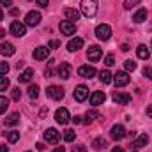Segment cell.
I'll return each mask as SVG.
<instances>
[{
  "mask_svg": "<svg viewBox=\"0 0 152 152\" xmlns=\"http://www.w3.org/2000/svg\"><path fill=\"white\" fill-rule=\"evenodd\" d=\"M136 55H138V58L147 60V58H149V55H151V50H149L145 44H140V46L136 48Z\"/></svg>",
  "mask_w": 152,
  "mask_h": 152,
  "instance_id": "ffe728a7",
  "label": "cell"
},
{
  "mask_svg": "<svg viewBox=\"0 0 152 152\" xmlns=\"http://www.w3.org/2000/svg\"><path fill=\"white\" fill-rule=\"evenodd\" d=\"M37 2V5H41V7H48V4H50V0H36Z\"/></svg>",
  "mask_w": 152,
  "mask_h": 152,
  "instance_id": "60d3db41",
  "label": "cell"
},
{
  "mask_svg": "<svg viewBox=\"0 0 152 152\" xmlns=\"http://www.w3.org/2000/svg\"><path fill=\"white\" fill-rule=\"evenodd\" d=\"M73 152H87V147L85 145H78V147L73 149Z\"/></svg>",
  "mask_w": 152,
  "mask_h": 152,
  "instance_id": "ab89813d",
  "label": "cell"
},
{
  "mask_svg": "<svg viewBox=\"0 0 152 152\" xmlns=\"http://www.w3.org/2000/svg\"><path fill=\"white\" fill-rule=\"evenodd\" d=\"M57 75H58V78H62V80H67L71 76V66L67 62H62L58 66V69H57Z\"/></svg>",
  "mask_w": 152,
  "mask_h": 152,
  "instance_id": "9a60e30c",
  "label": "cell"
},
{
  "mask_svg": "<svg viewBox=\"0 0 152 152\" xmlns=\"http://www.w3.org/2000/svg\"><path fill=\"white\" fill-rule=\"evenodd\" d=\"M142 0H124V7L126 9H131L133 5H136V4H140Z\"/></svg>",
  "mask_w": 152,
  "mask_h": 152,
  "instance_id": "8d00e7d4",
  "label": "cell"
},
{
  "mask_svg": "<svg viewBox=\"0 0 152 152\" xmlns=\"http://www.w3.org/2000/svg\"><path fill=\"white\" fill-rule=\"evenodd\" d=\"M104 64H106V66H113V64H115V57L112 55V53L104 57Z\"/></svg>",
  "mask_w": 152,
  "mask_h": 152,
  "instance_id": "74e56055",
  "label": "cell"
},
{
  "mask_svg": "<svg viewBox=\"0 0 152 152\" xmlns=\"http://www.w3.org/2000/svg\"><path fill=\"white\" fill-rule=\"evenodd\" d=\"M96 118H101V113H99L97 110H88V112L85 113V120H83V124H90V122H94Z\"/></svg>",
  "mask_w": 152,
  "mask_h": 152,
  "instance_id": "603a6c76",
  "label": "cell"
},
{
  "mask_svg": "<svg viewBox=\"0 0 152 152\" xmlns=\"http://www.w3.org/2000/svg\"><path fill=\"white\" fill-rule=\"evenodd\" d=\"M9 73V64L7 62H0V76H5Z\"/></svg>",
  "mask_w": 152,
  "mask_h": 152,
  "instance_id": "e575fe53",
  "label": "cell"
},
{
  "mask_svg": "<svg viewBox=\"0 0 152 152\" xmlns=\"http://www.w3.org/2000/svg\"><path fill=\"white\" fill-rule=\"evenodd\" d=\"M0 152H9V149L5 145H0Z\"/></svg>",
  "mask_w": 152,
  "mask_h": 152,
  "instance_id": "7dc6e473",
  "label": "cell"
},
{
  "mask_svg": "<svg viewBox=\"0 0 152 152\" xmlns=\"http://www.w3.org/2000/svg\"><path fill=\"white\" fill-rule=\"evenodd\" d=\"M46 96L51 97V99H55V101H60L64 97V88L58 87V85H51V87L46 88Z\"/></svg>",
  "mask_w": 152,
  "mask_h": 152,
  "instance_id": "277c9868",
  "label": "cell"
},
{
  "mask_svg": "<svg viewBox=\"0 0 152 152\" xmlns=\"http://www.w3.org/2000/svg\"><path fill=\"white\" fill-rule=\"evenodd\" d=\"M97 12V0H81V14L87 18L96 16Z\"/></svg>",
  "mask_w": 152,
  "mask_h": 152,
  "instance_id": "6da1fadb",
  "label": "cell"
},
{
  "mask_svg": "<svg viewBox=\"0 0 152 152\" xmlns=\"http://www.w3.org/2000/svg\"><path fill=\"white\" fill-rule=\"evenodd\" d=\"M11 97H12L14 101H20V97H21V90H20V88H12V90H11Z\"/></svg>",
  "mask_w": 152,
  "mask_h": 152,
  "instance_id": "d590c367",
  "label": "cell"
},
{
  "mask_svg": "<svg viewBox=\"0 0 152 152\" xmlns=\"http://www.w3.org/2000/svg\"><path fill=\"white\" fill-rule=\"evenodd\" d=\"M127 50H129V44L124 42V44H122V51H127Z\"/></svg>",
  "mask_w": 152,
  "mask_h": 152,
  "instance_id": "c3c4849f",
  "label": "cell"
},
{
  "mask_svg": "<svg viewBox=\"0 0 152 152\" xmlns=\"http://www.w3.org/2000/svg\"><path fill=\"white\" fill-rule=\"evenodd\" d=\"M96 36H97L99 41H108V39L112 37V27L106 25V23L99 25V27L96 28Z\"/></svg>",
  "mask_w": 152,
  "mask_h": 152,
  "instance_id": "7a4b0ae2",
  "label": "cell"
},
{
  "mask_svg": "<svg viewBox=\"0 0 152 152\" xmlns=\"http://www.w3.org/2000/svg\"><path fill=\"white\" fill-rule=\"evenodd\" d=\"M73 122H75V124H81L83 120H81V117H78V115H76V117H73Z\"/></svg>",
  "mask_w": 152,
  "mask_h": 152,
  "instance_id": "ee69618b",
  "label": "cell"
},
{
  "mask_svg": "<svg viewBox=\"0 0 152 152\" xmlns=\"http://www.w3.org/2000/svg\"><path fill=\"white\" fill-rule=\"evenodd\" d=\"M9 30H11L12 36H16V37H23V36L27 34V25L21 23V21H12Z\"/></svg>",
  "mask_w": 152,
  "mask_h": 152,
  "instance_id": "3957f363",
  "label": "cell"
},
{
  "mask_svg": "<svg viewBox=\"0 0 152 152\" xmlns=\"http://www.w3.org/2000/svg\"><path fill=\"white\" fill-rule=\"evenodd\" d=\"M18 140H20V133L18 131H9L7 133V142L9 143H16Z\"/></svg>",
  "mask_w": 152,
  "mask_h": 152,
  "instance_id": "f1b7e54d",
  "label": "cell"
},
{
  "mask_svg": "<svg viewBox=\"0 0 152 152\" xmlns=\"http://www.w3.org/2000/svg\"><path fill=\"white\" fill-rule=\"evenodd\" d=\"M81 46H83V39L81 37H75L67 42V50H69V51H78Z\"/></svg>",
  "mask_w": 152,
  "mask_h": 152,
  "instance_id": "d6986e66",
  "label": "cell"
},
{
  "mask_svg": "<svg viewBox=\"0 0 152 152\" xmlns=\"http://www.w3.org/2000/svg\"><path fill=\"white\" fill-rule=\"evenodd\" d=\"M4 20V12H2V9H0V21Z\"/></svg>",
  "mask_w": 152,
  "mask_h": 152,
  "instance_id": "db71d44e",
  "label": "cell"
},
{
  "mask_svg": "<svg viewBox=\"0 0 152 152\" xmlns=\"http://www.w3.org/2000/svg\"><path fill=\"white\" fill-rule=\"evenodd\" d=\"M36 147H37V151H44V145H42V143H37Z\"/></svg>",
  "mask_w": 152,
  "mask_h": 152,
  "instance_id": "f907efd6",
  "label": "cell"
},
{
  "mask_svg": "<svg viewBox=\"0 0 152 152\" xmlns=\"http://www.w3.org/2000/svg\"><path fill=\"white\" fill-rule=\"evenodd\" d=\"M58 46H60L58 41H50V44H48V48H58Z\"/></svg>",
  "mask_w": 152,
  "mask_h": 152,
  "instance_id": "b9f144b4",
  "label": "cell"
},
{
  "mask_svg": "<svg viewBox=\"0 0 152 152\" xmlns=\"http://www.w3.org/2000/svg\"><path fill=\"white\" fill-rule=\"evenodd\" d=\"M87 97H88V87L87 85H78L75 90V99L78 103H83Z\"/></svg>",
  "mask_w": 152,
  "mask_h": 152,
  "instance_id": "30bf717a",
  "label": "cell"
},
{
  "mask_svg": "<svg viewBox=\"0 0 152 152\" xmlns=\"http://www.w3.org/2000/svg\"><path fill=\"white\" fill-rule=\"evenodd\" d=\"M41 23V12L39 11H30L27 16H25V25L28 27H37Z\"/></svg>",
  "mask_w": 152,
  "mask_h": 152,
  "instance_id": "5b68a950",
  "label": "cell"
},
{
  "mask_svg": "<svg viewBox=\"0 0 152 152\" xmlns=\"http://www.w3.org/2000/svg\"><path fill=\"white\" fill-rule=\"evenodd\" d=\"M143 76H145V78H149V80H152V67L147 66V67L143 69Z\"/></svg>",
  "mask_w": 152,
  "mask_h": 152,
  "instance_id": "f35d334b",
  "label": "cell"
},
{
  "mask_svg": "<svg viewBox=\"0 0 152 152\" xmlns=\"http://www.w3.org/2000/svg\"><path fill=\"white\" fill-rule=\"evenodd\" d=\"M133 20H134V23H143L147 20V9H138L133 14Z\"/></svg>",
  "mask_w": 152,
  "mask_h": 152,
  "instance_id": "cb8c5ba5",
  "label": "cell"
},
{
  "mask_svg": "<svg viewBox=\"0 0 152 152\" xmlns=\"http://www.w3.org/2000/svg\"><path fill=\"white\" fill-rule=\"evenodd\" d=\"M0 53H2L4 57H12V55L16 53V48H14L11 42H2V46H0Z\"/></svg>",
  "mask_w": 152,
  "mask_h": 152,
  "instance_id": "ac0fdd59",
  "label": "cell"
},
{
  "mask_svg": "<svg viewBox=\"0 0 152 152\" xmlns=\"http://www.w3.org/2000/svg\"><path fill=\"white\" fill-rule=\"evenodd\" d=\"M104 101H106L104 92L96 90V92H92V94H90V104H92V106H99V104H103Z\"/></svg>",
  "mask_w": 152,
  "mask_h": 152,
  "instance_id": "8fae6325",
  "label": "cell"
},
{
  "mask_svg": "<svg viewBox=\"0 0 152 152\" xmlns=\"http://www.w3.org/2000/svg\"><path fill=\"white\" fill-rule=\"evenodd\" d=\"M147 115L152 118V104H149V106H147Z\"/></svg>",
  "mask_w": 152,
  "mask_h": 152,
  "instance_id": "f6af8a7d",
  "label": "cell"
},
{
  "mask_svg": "<svg viewBox=\"0 0 152 152\" xmlns=\"http://www.w3.org/2000/svg\"><path fill=\"white\" fill-rule=\"evenodd\" d=\"M32 78H34V69H30V67H28V69H25V71H23L21 75L18 76L20 83H28V81H30Z\"/></svg>",
  "mask_w": 152,
  "mask_h": 152,
  "instance_id": "7402d4cb",
  "label": "cell"
},
{
  "mask_svg": "<svg viewBox=\"0 0 152 152\" xmlns=\"http://www.w3.org/2000/svg\"><path fill=\"white\" fill-rule=\"evenodd\" d=\"M18 14H20L18 9H11V16H18Z\"/></svg>",
  "mask_w": 152,
  "mask_h": 152,
  "instance_id": "bcb514c9",
  "label": "cell"
},
{
  "mask_svg": "<svg viewBox=\"0 0 152 152\" xmlns=\"http://www.w3.org/2000/svg\"><path fill=\"white\" fill-rule=\"evenodd\" d=\"M99 80H101V83L108 85V83L112 81V73H110V71H104V69H103V71L99 73Z\"/></svg>",
  "mask_w": 152,
  "mask_h": 152,
  "instance_id": "83f0119b",
  "label": "cell"
},
{
  "mask_svg": "<svg viewBox=\"0 0 152 152\" xmlns=\"http://www.w3.org/2000/svg\"><path fill=\"white\" fill-rule=\"evenodd\" d=\"M37 96H39V87L37 85H30L28 87V97L30 99H37Z\"/></svg>",
  "mask_w": 152,
  "mask_h": 152,
  "instance_id": "4dcf8cb0",
  "label": "cell"
},
{
  "mask_svg": "<svg viewBox=\"0 0 152 152\" xmlns=\"http://www.w3.org/2000/svg\"><path fill=\"white\" fill-rule=\"evenodd\" d=\"M112 152H124V149H122V147H115Z\"/></svg>",
  "mask_w": 152,
  "mask_h": 152,
  "instance_id": "681fc988",
  "label": "cell"
},
{
  "mask_svg": "<svg viewBox=\"0 0 152 152\" xmlns=\"http://www.w3.org/2000/svg\"><path fill=\"white\" fill-rule=\"evenodd\" d=\"M28 152H30V151H28Z\"/></svg>",
  "mask_w": 152,
  "mask_h": 152,
  "instance_id": "9f6ffc18",
  "label": "cell"
},
{
  "mask_svg": "<svg viewBox=\"0 0 152 152\" xmlns=\"http://www.w3.org/2000/svg\"><path fill=\"white\" fill-rule=\"evenodd\" d=\"M69 110L67 108H58L57 112H55V120L58 122V124H62V126H66L67 122H69Z\"/></svg>",
  "mask_w": 152,
  "mask_h": 152,
  "instance_id": "9c48e42d",
  "label": "cell"
},
{
  "mask_svg": "<svg viewBox=\"0 0 152 152\" xmlns=\"http://www.w3.org/2000/svg\"><path fill=\"white\" fill-rule=\"evenodd\" d=\"M48 55H50V48L48 46H39L34 50V58L36 60H44V58H48Z\"/></svg>",
  "mask_w": 152,
  "mask_h": 152,
  "instance_id": "2e32d148",
  "label": "cell"
},
{
  "mask_svg": "<svg viewBox=\"0 0 152 152\" xmlns=\"http://www.w3.org/2000/svg\"><path fill=\"white\" fill-rule=\"evenodd\" d=\"M110 136H112V140H122V138L126 136L124 126H122V124H115L113 127H112V131H110Z\"/></svg>",
  "mask_w": 152,
  "mask_h": 152,
  "instance_id": "7c38bea8",
  "label": "cell"
},
{
  "mask_svg": "<svg viewBox=\"0 0 152 152\" xmlns=\"http://www.w3.org/2000/svg\"><path fill=\"white\" fill-rule=\"evenodd\" d=\"M113 80H115V85L117 87H126L129 83V75H127V71H118L113 76Z\"/></svg>",
  "mask_w": 152,
  "mask_h": 152,
  "instance_id": "4fadbf2b",
  "label": "cell"
},
{
  "mask_svg": "<svg viewBox=\"0 0 152 152\" xmlns=\"http://www.w3.org/2000/svg\"><path fill=\"white\" fill-rule=\"evenodd\" d=\"M0 4L5 5V7H9V5H12V0H0Z\"/></svg>",
  "mask_w": 152,
  "mask_h": 152,
  "instance_id": "7bdbcfd3",
  "label": "cell"
},
{
  "mask_svg": "<svg viewBox=\"0 0 152 152\" xmlns=\"http://www.w3.org/2000/svg\"><path fill=\"white\" fill-rule=\"evenodd\" d=\"M44 140H46L48 143H58L60 133H58L57 129H53V127H48V129L44 131Z\"/></svg>",
  "mask_w": 152,
  "mask_h": 152,
  "instance_id": "ba28073f",
  "label": "cell"
},
{
  "mask_svg": "<svg viewBox=\"0 0 152 152\" xmlns=\"http://www.w3.org/2000/svg\"><path fill=\"white\" fill-rule=\"evenodd\" d=\"M129 101H131L129 94H124V92H115L113 94V103H117V104H129Z\"/></svg>",
  "mask_w": 152,
  "mask_h": 152,
  "instance_id": "e0dca14e",
  "label": "cell"
},
{
  "mask_svg": "<svg viewBox=\"0 0 152 152\" xmlns=\"http://www.w3.org/2000/svg\"><path fill=\"white\" fill-rule=\"evenodd\" d=\"M147 143H149V136H147V134H140V136L133 142V147H134V149H142V147H145Z\"/></svg>",
  "mask_w": 152,
  "mask_h": 152,
  "instance_id": "d4e9b609",
  "label": "cell"
},
{
  "mask_svg": "<svg viewBox=\"0 0 152 152\" xmlns=\"http://www.w3.org/2000/svg\"><path fill=\"white\" fill-rule=\"evenodd\" d=\"M75 138H76V133L73 129H66V131H64V140H66V142H73Z\"/></svg>",
  "mask_w": 152,
  "mask_h": 152,
  "instance_id": "1f68e13d",
  "label": "cell"
},
{
  "mask_svg": "<svg viewBox=\"0 0 152 152\" xmlns=\"http://www.w3.org/2000/svg\"><path fill=\"white\" fill-rule=\"evenodd\" d=\"M103 147H106V140H104L103 136H97V138L92 142V149H96V151H101Z\"/></svg>",
  "mask_w": 152,
  "mask_h": 152,
  "instance_id": "4316f807",
  "label": "cell"
},
{
  "mask_svg": "<svg viewBox=\"0 0 152 152\" xmlns=\"http://www.w3.org/2000/svg\"><path fill=\"white\" fill-rule=\"evenodd\" d=\"M9 108V99L5 96H0V115L5 113V110Z\"/></svg>",
  "mask_w": 152,
  "mask_h": 152,
  "instance_id": "f546056e",
  "label": "cell"
},
{
  "mask_svg": "<svg viewBox=\"0 0 152 152\" xmlns=\"http://www.w3.org/2000/svg\"><path fill=\"white\" fill-rule=\"evenodd\" d=\"M4 36H5V30H4V28H0V39L4 37Z\"/></svg>",
  "mask_w": 152,
  "mask_h": 152,
  "instance_id": "f5cc1de1",
  "label": "cell"
},
{
  "mask_svg": "<svg viewBox=\"0 0 152 152\" xmlns=\"http://www.w3.org/2000/svg\"><path fill=\"white\" fill-rule=\"evenodd\" d=\"M64 16L67 18V21H73V23H75V20H80V12L76 9H71V7L64 9Z\"/></svg>",
  "mask_w": 152,
  "mask_h": 152,
  "instance_id": "44dd1931",
  "label": "cell"
},
{
  "mask_svg": "<svg viewBox=\"0 0 152 152\" xmlns=\"http://www.w3.org/2000/svg\"><path fill=\"white\" fill-rule=\"evenodd\" d=\"M53 152H66V151H64V147H57Z\"/></svg>",
  "mask_w": 152,
  "mask_h": 152,
  "instance_id": "816d5d0a",
  "label": "cell"
},
{
  "mask_svg": "<svg viewBox=\"0 0 152 152\" xmlns=\"http://www.w3.org/2000/svg\"><path fill=\"white\" fill-rule=\"evenodd\" d=\"M124 67H126L127 73H131V71L136 69V62H133V60H126V62H124Z\"/></svg>",
  "mask_w": 152,
  "mask_h": 152,
  "instance_id": "d6a6232c",
  "label": "cell"
},
{
  "mask_svg": "<svg viewBox=\"0 0 152 152\" xmlns=\"http://www.w3.org/2000/svg\"><path fill=\"white\" fill-rule=\"evenodd\" d=\"M58 28H60V32H62L64 36H67V37L73 36V34L76 32V25L73 23V21H67V20H66V21H60Z\"/></svg>",
  "mask_w": 152,
  "mask_h": 152,
  "instance_id": "52a82bcc",
  "label": "cell"
},
{
  "mask_svg": "<svg viewBox=\"0 0 152 152\" xmlns=\"http://www.w3.org/2000/svg\"><path fill=\"white\" fill-rule=\"evenodd\" d=\"M151 48H152V42H151Z\"/></svg>",
  "mask_w": 152,
  "mask_h": 152,
  "instance_id": "11a10c76",
  "label": "cell"
},
{
  "mask_svg": "<svg viewBox=\"0 0 152 152\" xmlns=\"http://www.w3.org/2000/svg\"><path fill=\"white\" fill-rule=\"evenodd\" d=\"M96 67L94 66H81L80 69H78V75L81 76V78H94L96 76Z\"/></svg>",
  "mask_w": 152,
  "mask_h": 152,
  "instance_id": "5bb4252c",
  "label": "cell"
},
{
  "mask_svg": "<svg viewBox=\"0 0 152 152\" xmlns=\"http://www.w3.org/2000/svg\"><path fill=\"white\" fill-rule=\"evenodd\" d=\"M101 55H103V51H101V48H99L97 44H92V46L87 50V58H88L90 62H97V60L101 58Z\"/></svg>",
  "mask_w": 152,
  "mask_h": 152,
  "instance_id": "8992f818",
  "label": "cell"
},
{
  "mask_svg": "<svg viewBox=\"0 0 152 152\" xmlns=\"http://www.w3.org/2000/svg\"><path fill=\"white\" fill-rule=\"evenodd\" d=\"M9 88V80L5 76H0V90H7Z\"/></svg>",
  "mask_w": 152,
  "mask_h": 152,
  "instance_id": "836d02e7",
  "label": "cell"
},
{
  "mask_svg": "<svg viewBox=\"0 0 152 152\" xmlns=\"http://www.w3.org/2000/svg\"><path fill=\"white\" fill-rule=\"evenodd\" d=\"M16 124H20V113H11L7 118H5V126H9V127H12V126H16Z\"/></svg>",
  "mask_w": 152,
  "mask_h": 152,
  "instance_id": "484cf974",
  "label": "cell"
}]
</instances>
